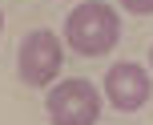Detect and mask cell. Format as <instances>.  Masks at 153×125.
<instances>
[{
    "mask_svg": "<svg viewBox=\"0 0 153 125\" xmlns=\"http://www.w3.org/2000/svg\"><path fill=\"white\" fill-rule=\"evenodd\" d=\"M149 65H153V48H149Z\"/></svg>",
    "mask_w": 153,
    "mask_h": 125,
    "instance_id": "cell-7",
    "label": "cell"
},
{
    "mask_svg": "<svg viewBox=\"0 0 153 125\" xmlns=\"http://www.w3.org/2000/svg\"><path fill=\"white\" fill-rule=\"evenodd\" d=\"M121 8L133 12V16H149L153 12V0H121Z\"/></svg>",
    "mask_w": 153,
    "mask_h": 125,
    "instance_id": "cell-5",
    "label": "cell"
},
{
    "mask_svg": "<svg viewBox=\"0 0 153 125\" xmlns=\"http://www.w3.org/2000/svg\"><path fill=\"white\" fill-rule=\"evenodd\" d=\"M121 40V16L105 0H81L65 20V45L81 57H105Z\"/></svg>",
    "mask_w": 153,
    "mask_h": 125,
    "instance_id": "cell-1",
    "label": "cell"
},
{
    "mask_svg": "<svg viewBox=\"0 0 153 125\" xmlns=\"http://www.w3.org/2000/svg\"><path fill=\"white\" fill-rule=\"evenodd\" d=\"M65 61V45L53 28H36L20 40V53H16V69H20V81L32 89H45L56 81Z\"/></svg>",
    "mask_w": 153,
    "mask_h": 125,
    "instance_id": "cell-3",
    "label": "cell"
},
{
    "mask_svg": "<svg viewBox=\"0 0 153 125\" xmlns=\"http://www.w3.org/2000/svg\"><path fill=\"white\" fill-rule=\"evenodd\" d=\"M101 93L109 97L113 109L137 113L141 105L149 101L153 81H149L145 65H137V61H117V65H109V69H105V85H101Z\"/></svg>",
    "mask_w": 153,
    "mask_h": 125,
    "instance_id": "cell-4",
    "label": "cell"
},
{
    "mask_svg": "<svg viewBox=\"0 0 153 125\" xmlns=\"http://www.w3.org/2000/svg\"><path fill=\"white\" fill-rule=\"evenodd\" d=\"M45 113L53 125H97V117H101L97 85L85 77H69L61 85H53L45 97Z\"/></svg>",
    "mask_w": 153,
    "mask_h": 125,
    "instance_id": "cell-2",
    "label": "cell"
},
{
    "mask_svg": "<svg viewBox=\"0 0 153 125\" xmlns=\"http://www.w3.org/2000/svg\"><path fill=\"white\" fill-rule=\"evenodd\" d=\"M0 32H4V12H0Z\"/></svg>",
    "mask_w": 153,
    "mask_h": 125,
    "instance_id": "cell-6",
    "label": "cell"
}]
</instances>
